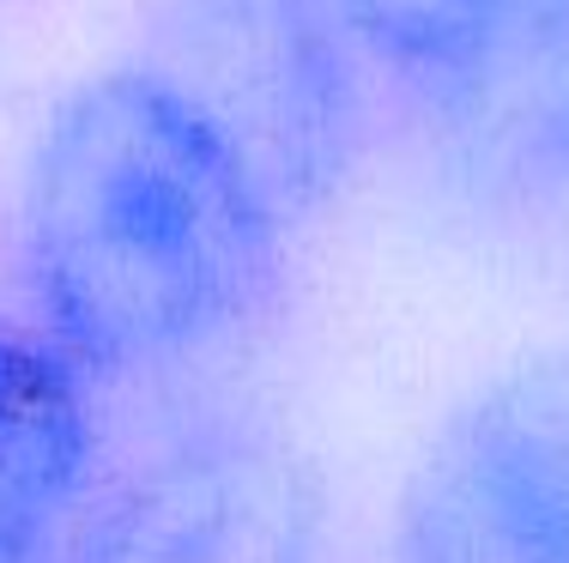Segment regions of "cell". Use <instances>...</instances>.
Segmentation results:
<instances>
[{
    "label": "cell",
    "instance_id": "ba28073f",
    "mask_svg": "<svg viewBox=\"0 0 569 563\" xmlns=\"http://www.w3.org/2000/svg\"><path fill=\"white\" fill-rule=\"evenodd\" d=\"M395 563H533L491 503L455 473L449 454L430 449L418 479L406 485L395 521Z\"/></svg>",
    "mask_w": 569,
    "mask_h": 563
},
{
    "label": "cell",
    "instance_id": "7a4b0ae2",
    "mask_svg": "<svg viewBox=\"0 0 569 563\" xmlns=\"http://www.w3.org/2000/svg\"><path fill=\"white\" fill-rule=\"evenodd\" d=\"M133 67L219 133L279 219L358 164L370 61L333 0H164Z\"/></svg>",
    "mask_w": 569,
    "mask_h": 563
},
{
    "label": "cell",
    "instance_id": "3957f363",
    "mask_svg": "<svg viewBox=\"0 0 569 563\" xmlns=\"http://www.w3.org/2000/svg\"><path fill=\"white\" fill-rule=\"evenodd\" d=\"M73 563H316V491L284 442L200 431L121 479Z\"/></svg>",
    "mask_w": 569,
    "mask_h": 563
},
{
    "label": "cell",
    "instance_id": "52a82bcc",
    "mask_svg": "<svg viewBox=\"0 0 569 563\" xmlns=\"http://www.w3.org/2000/svg\"><path fill=\"white\" fill-rule=\"evenodd\" d=\"M333 7L363 61L430 110L472 56L491 0H333Z\"/></svg>",
    "mask_w": 569,
    "mask_h": 563
},
{
    "label": "cell",
    "instance_id": "277c9868",
    "mask_svg": "<svg viewBox=\"0 0 569 563\" xmlns=\"http://www.w3.org/2000/svg\"><path fill=\"white\" fill-rule=\"evenodd\" d=\"M425 115L472 182L569 188V0H491L472 56Z\"/></svg>",
    "mask_w": 569,
    "mask_h": 563
},
{
    "label": "cell",
    "instance_id": "6da1fadb",
    "mask_svg": "<svg viewBox=\"0 0 569 563\" xmlns=\"http://www.w3.org/2000/svg\"><path fill=\"white\" fill-rule=\"evenodd\" d=\"M24 273L73 364H170L273 291L284 219L230 145L146 67L49 115L24 177Z\"/></svg>",
    "mask_w": 569,
    "mask_h": 563
},
{
    "label": "cell",
    "instance_id": "8992f818",
    "mask_svg": "<svg viewBox=\"0 0 569 563\" xmlns=\"http://www.w3.org/2000/svg\"><path fill=\"white\" fill-rule=\"evenodd\" d=\"M91 454L79 364L49 333L0 321V563H37Z\"/></svg>",
    "mask_w": 569,
    "mask_h": 563
},
{
    "label": "cell",
    "instance_id": "5b68a950",
    "mask_svg": "<svg viewBox=\"0 0 569 563\" xmlns=\"http://www.w3.org/2000/svg\"><path fill=\"white\" fill-rule=\"evenodd\" d=\"M437 454H449L533 563H569V358L497 375L442 431Z\"/></svg>",
    "mask_w": 569,
    "mask_h": 563
}]
</instances>
